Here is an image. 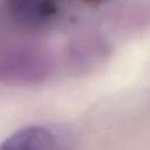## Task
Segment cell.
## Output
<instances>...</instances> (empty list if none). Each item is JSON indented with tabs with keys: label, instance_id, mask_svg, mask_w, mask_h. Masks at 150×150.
<instances>
[{
	"label": "cell",
	"instance_id": "obj_3",
	"mask_svg": "<svg viewBox=\"0 0 150 150\" xmlns=\"http://www.w3.org/2000/svg\"><path fill=\"white\" fill-rule=\"evenodd\" d=\"M0 150H61V142L52 129L28 125L12 134Z\"/></svg>",
	"mask_w": 150,
	"mask_h": 150
},
{
	"label": "cell",
	"instance_id": "obj_2",
	"mask_svg": "<svg viewBox=\"0 0 150 150\" xmlns=\"http://www.w3.org/2000/svg\"><path fill=\"white\" fill-rule=\"evenodd\" d=\"M9 18L26 28L49 23L57 12L56 0H2Z\"/></svg>",
	"mask_w": 150,
	"mask_h": 150
},
{
	"label": "cell",
	"instance_id": "obj_1",
	"mask_svg": "<svg viewBox=\"0 0 150 150\" xmlns=\"http://www.w3.org/2000/svg\"><path fill=\"white\" fill-rule=\"evenodd\" d=\"M50 69L48 53L36 45H16L1 54V79L15 84H33L43 81Z\"/></svg>",
	"mask_w": 150,
	"mask_h": 150
},
{
	"label": "cell",
	"instance_id": "obj_4",
	"mask_svg": "<svg viewBox=\"0 0 150 150\" xmlns=\"http://www.w3.org/2000/svg\"><path fill=\"white\" fill-rule=\"evenodd\" d=\"M81 1H83V2H86L88 5H90V6H97V5L102 4L104 0H81Z\"/></svg>",
	"mask_w": 150,
	"mask_h": 150
}]
</instances>
